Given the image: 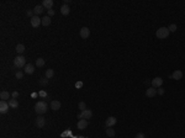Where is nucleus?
Here are the masks:
<instances>
[{"label":"nucleus","instance_id":"2","mask_svg":"<svg viewBox=\"0 0 185 138\" xmlns=\"http://www.w3.org/2000/svg\"><path fill=\"white\" fill-rule=\"evenodd\" d=\"M169 33H170V31L168 30V27H160V29L157 30L156 36L159 40H164V38H167L169 36Z\"/></svg>","mask_w":185,"mask_h":138},{"label":"nucleus","instance_id":"30","mask_svg":"<svg viewBox=\"0 0 185 138\" xmlns=\"http://www.w3.org/2000/svg\"><path fill=\"white\" fill-rule=\"evenodd\" d=\"M157 92H158L159 95H163V94H164V89H162V88H159V89L157 90Z\"/></svg>","mask_w":185,"mask_h":138},{"label":"nucleus","instance_id":"23","mask_svg":"<svg viewBox=\"0 0 185 138\" xmlns=\"http://www.w3.org/2000/svg\"><path fill=\"white\" fill-rule=\"evenodd\" d=\"M53 75H54V70L53 69H47L46 70V78L47 79H51Z\"/></svg>","mask_w":185,"mask_h":138},{"label":"nucleus","instance_id":"26","mask_svg":"<svg viewBox=\"0 0 185 138\" xmlns=\"http://www.w3.org/2000/svg\"><path fill=\"white\" fill-rule=\"evenodd\" d=\"M78 107H79V110H80V111H84V110H86V105H85V102L80 101V102L78 104Z\"/></svg>","mask_w":185,"mask_h":138},{"label":"nucleus","instance_id":"14","mask_svg":"<svg viewBox=\"0 0 185 138\" xmlns=\"http://www.w3.org/2000/svg\"><path fill=\"white\" fill-rule=\"evenodd\" d=\"M156 94H157V89L153 88V86L146 90V95H147L148 97H153V96H156Z\"/></svg>","mask_w":185,"mask_h":138},{"label":"nucleus","instance_id":"18","mask_svg":"<svg viewBox=\"0 0 185 138\" xmlns=\"http://www.w3.org/2000/svg\"><path fill=\"white\" fill-rule=\"evenodd\" d=\"M60 13H62L63 15H68V14L71 13L69 6H68V5H66V4H63V5H62V8H60Z\"/></svg>","mask_w":185,"mask_h":138},{"label":"nucleus","instance_id":"5","mask_svg":"<svg viewBox=\"0 0 185 138\" xmlns=\"http://www.w3.org/2000/svg\"><path fill=\"white\" fill-rule=\"evenodd\" d=\"M31 25H32V27L37 29L40 25H42V19H40L37 15H35L32 19H31Z\"/></svg>","mask_w":185,"mask_h":138},{"label":"nucleus","instance_id":"37","mask_svg":"<svg viewBox=\"0 0 185 138\" xmlns=\"http://www.w3.org/2000/svg\"><path fill=\"white\" fill-rule=\"evenodd\" d=\"M77 138H85V137H83V136H79V137H77Z\"/></svg>","mask_w":185,"mask_h":138},{"label":"nucleus","instance_id":"22","mask_svg":"<svg viewBox=\"0 0 185 138\" xmlns=\"http://www.w3.org/2000/svg\"><path fill=\"white\" fill-rule=\"evenodd\" d=\"M51 24V17L49 16H44L42 19V25L43 26H48Z\"/></svg>","mask_w":185,"mask_h":138},{"label":"nucleus","instance_id":"29","mask_svg":"<svg viewBox=\"0 0 185 138\" xmlns=\"http://www.w3.org/2000/svg\"><path fill=\"white\" fill-rule=\"evenodd\" d=\"M82 86H83V83H82V81L75 83V88H78V89H79V88H82Z\"/></svg>","mask_w":185,"mask_h":138},{"label":"nucleus","instance_id":"34","mask_svg":"<svg viewBox=\"0 0 185 138\" xmlns=\"http://www.w3.org/2000/svg\"><path fill=\"white\" fill-rule=\"evenodd\" d=\"M53 15H54V11H53L52 9H51V10H48V16L51 17V16H53Z\"/></svg>","mask_w":185,"mask_h":138},{"label":"nucleus","instance_id":"31","mask_svg":"<svg viewBox=\"0 0 185 138\" xmlns=\"http://www.w3.org/2000/svg\"><path fill=\"white\" fill-rule=\"evenodd\" d=\"M11 96H13V99H16V97L19 96V92H17V91H14L13 94H11Z\"/></svg>","mask_w":185,"mask_h":138},{"label":"nucleus","instance_id":"32","mask_svg":"<svg viewBox=\"0 0 185 138\" xmlns=\"http://www.w3.org/2000/svg\"><path fill=\"white\" fill-rule=\"evenodd\" d=\"M27 16H30V17L32 19V17L35 16V13H33V11H27Z\"/></svg>","mask_w":185,"mask_h":138},{"label":"nucleus","instance_id":"17","mask_svg":"<svg viewBox=\"0 0 185 138\" xmlns=\"http://www.w3.org/2000/svg\"><path fill=\"white\" fill-rule=\"evenodd\" d=\"M51 108L54 110V111L59 110V108H60V102H59L58 100H53V101L51 102Z\"/></svg>","mask_w":185,"mask_h":138},{"label":"nucleus","instance_id":"33","mask_svg":"<svg viewBox=\"0 0 185 138\" xmlns=\"http://www.w3.org/2000/svg\"><path fill=\"white\" fill-rule=\"evenodd\" d=\"M40 83H41L42 85H44V84H47V83H48V79H47V78H46V79H42Z\"/></svg>","mask_w":185,"mask_h":138},{"label":"nucleus","instance_id":"1","mask_svg":"<svg viewBox=\"0 0 185 138\" xmlns=\"http://www.w3.org/2000/svg\"><path fill=\"white\" fill-rule=\"evenodd\" d=\"M35 111L38 115H43L44 112H47V104L44 101H37L35 105Z\"/></svg>","mask_w":185,"mask_h":138},{"label":"nucleus","instance_id":"24","mask_svg":"<svg viewBox=\"0 0 185 138\" xmlns=\"http://www.w3.org/2000/svg\"><path fill=\"white\" fill-rule=\"evenodd\" d=\"M36 65H37L38 68L43 67V65H44V59H43V58H37V59H36Z\"/></svg>","mask_w":185,"mask_h":138},{"label":"nucleus","instance_id":"15","mask_svg":"<svg viewBox=\"0 0 185 138\" xmlns=\"http://www.w3.org/2000/svg\"><path fill=\"white\" fill-rule=\"evenodd\" d=\"M43 9H44V8H43L42 5H36V6H35V9H33V13H35V15H37V16L41 15L43 11H44Z\"/></svg>","mask_w":185,"mask_h":138},{"label":"nucleus","instance_id":"20","mask_svg":"<svg viewBox=\"0 0 185 138\" xmlns=\"http://www.w3.org/2000/svg\"><path fill=\"white\" fill-rule=\"evenodd\" d=\"M0 99L4 100V101H6L8 99H10V92L9 91H1V94H0Z\"/></svg>","mask_w":185,"mask_h":138},{"label":"nucleus","instance_id":"28","mask_svg":"<svg viewBox=\"0 0 185 138\" xmlns=\"http://www.w3.org/2000/svg\"><path fill=\"white\" fill-rule=\"evenodd\" d=\"M15 77H16V79H22V77H24V73L22 72H16V74H15Z\"/></svg>","mask_w":185,"mask_h":138},{"label":"nucleus","instance_id":"3","mask_svg":"<svg viewBox=\"0 0 185 138\" xmlns=\"http://www.w3.org/2000/svg\"><path fill=\"white\" fill-rule=\"evenodd\" d=\"M14 65L16 68H25V65H26V58L24 56H17L14 59Z\"/></svg>","mask_w":185,"mask_h":138},{"label":"nucleus","instance_id":"10","mask_svg":"<svg viewBox=\"0 0 185 138\" xmlns=\"http://www.w3.org/2000/svg\"><path fill=\"white\" fill-rule=\"evenodd\" d=\"M44 124H46V120H44V117H42V116H38V117L36 118V126H37L38 128H43V127H44Z\"/></svg>","mask_w":185,"mask_h":138},{"label":"nucleus","instance_id":"19","mask_svg":"<svg viewBox=\"0 0 185 138\" xmlns=\"http://www.w3.org/2000/svg\"><path fill=\"white\" fill-rule=\"evenodd\" d=\"M8 102H9V105H10L11 108H17V106H19V102H17L16 99H10Z\"/></svg>","mask_w":185,"mask_h":138},{"label":"nucleus","instance_id":"13","mask_svg":"<svg viewBox=\"0 0 185 138\" xmlns=\"http://www.w3.org/2000/svg\"><path fill=\"white\" fill-rule=\"evenodd\" d=\"M42 6L44 9H47V10H51L52 6H53V0H43Z\"/></svg>","mask_w":185,"mask_h":138},{"label":"nucleus","instance_id":"6","mask_svg":"<svg viewBox=\"0 0 185 138\" xmlns=\"http://www.w3.org/2000/svg\"><path fill=\"white\" fill-rule=\"evenodd\" d=\"M9 108H10L9 102H6V101H4V100L0 101V112H1V113H6Z\"/></svg>","mask_w":185,"mask_h":138},{"label":"nucleus","instance_id":"11","mask_svg":"<svg viewBox=\"0 0 185 138\" xmlns=\"http://www.w3.org/2000/svg\"><path fill=\"white\" fill-rule=\"evenodd\" d=\"M77 127H78V129H85L86 127H88V120H79L78 123H77Z\"/></svg>","mask_w":185,"mask_h":138},{"label":"nucleus","instance_id":"21","mask_svg":"<svg viewBox=\"0 0 185 138\" xmlns=\"http://www.w3.org/2000/svg\"><path fill=\"white\" fill-rule=\"evenodd\" d=\"M16 52H17V53L21 56V54L25 52V46H24L22 43H19V45L16 46Z\"/></svg>","mask_w":185,"mask_h":138},{"label":"nucleus","instance_id":"4","mask_svg":"<svg viewBox=\"0 0 185 138\" xmlns=\"http://www.w3.org/2000/svg\"><path fill=\"white\" fill-rule=\"evenodd\" d=\"M91 116H93V111L91 110H89V108H86V110H84V111H82L80 112V115L78 116L80 120H89V118H91Z\"/></svg>","mask_w":185,"mask_h":138},{"label":"nucleus","instance_id":"12","mask_svg":"<svg viewBox=\"0 0 185 138\" xmlns=\"http://www.w3.org/2000/svg\"><path fill=\"white\" fill-rule=\"evenodd\" d=\"M24 72L26 73V74H32L33 72H35V67H33V64H26L25 65V68H24Z\"/></svg>","mask_w":185,"mask_h":138},{"label":"nucleus","instance_id":"8","mask_svg":"<svg viewBox=\"0 0 185 138\" xmlns=\"http://www.w3.org/2000/svg\"><path fill=\"white\" fill-rule=\"evenodd\" d=\"M116 122H117V120H116V117H114V116H110L109 118H106V122H105V126L109 128V127H112L114 124H116Z\"/></svg>","mask_w":185,"mask_h":138},{"label":"nucleus","instance_id":"36","mask_svg":"<svg viewBox=\"0 0 185 138\" xmlns=\"http://www.w3.org/2000/svg\"><path fill=\"white\" fill-rule=\"evenodd\" d=\"M40 95H41L42 97H44V96H47V94H46L44 91H40Z\"/></svg>","mask_w":185,"mask_h":138},{"label":"nucleus","instance_id":"7","mask_svg":"<svg viewBox=\"0 0 185 138\" xmlns=\"http://www.w3.org/2000/svg\"><path fill=\"white\" fill-rule=\"evenodd\" d=\"M152 85H153V88H160L162 86V84H163V79L159 77L154 78V79H152Z\"/></svg>","mask_w":185,"mask_h":138},{"label":"nucleus","instance_id":"25","mask_svg":"<svg viewBox=\"0 0 185 138\" xmlns=\"http://www.w3.org/2000/svg\"><path fill=\"white\" fill-rule=\"evenodd\" d=\"M106 134H107L109 137H114V136H115V131L111 128V127H109V128H106Z\"/></svg>","mask_w":185,"mask_h":138},{"label":"nucleus","instance_id":"27","mask_svg":"<svg viewBox=\"0 0 185 138\" xmlns=\"http://www.w3.org/2000/svg\"><path fill=\"white\" fill-rule=\"evenodd\" d=\"M168 30L170 31V32H175V31H176V25H175V24H171L170 26L168 27Z\"/></svg>","mask_w":185,"mask_h":138},{"label":"nucleus","instance_id":"9","mask_svg":"<svg viewBox=\"0 0 185 138\" xmlns=\"http://www.w3.org/2000/svg\"><path fill=\"white\" fill-rule=\"evenodd\" d=\"M89 36H90V30H89L88 27H82V29H80V37L84 38V40H86Z\"/></svg>","mask_w":185,"mask_h":138},{"label":"nucleus","instance_id":"16","mask_svg":"<svg viewBox=\"0 0 185 138\" xmlns=\"http://www.w3.org/2000/svg\"><path fill=\"white\" fill-rule=\"evenodd\" d=\"M171 78L175 79V80H180V79L183 78V72H181V70H175V72L173 73Z\"/></svg>","mask_w":185,"mask_h":138},{"label":"nucleus","instance_id":"35","mask_svg":"<svg viewBox=\"0 0 185 138\" xmlns=\"http://www.w3.org/2000/svg\"><path fill=\"white\" fill-rule=\"evenodd\" d=\"M136 138H144V134H143V133H137V134H136Z\"/></svg>","mask_w":185,"mask_h":138}]
</instances>
